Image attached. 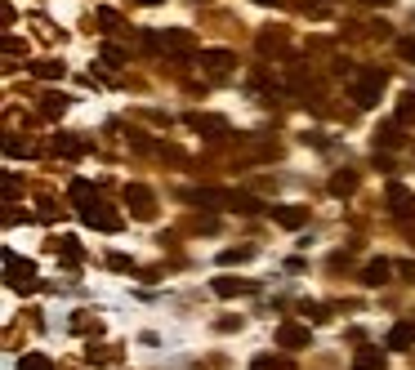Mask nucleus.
<instances>
[{
  "label": "nucleus",
  "instance_id": "1",
  "mask_svg": "<svg viewBox=\"0 0 415 370\" xmlns=\"http://www.w3.org/2000/svg\"><path fill=\"white\" fill-rule=\"evenodd\" d=\"M389 85V76L379 72V67H371V72H362L357 76V85H353V98H357V107H375L379 103V94H384Z\"/></svg>",
  "mask_w": 415,
  "mask_h": 370
},
{
  "label": "nucleus",
  "instance_id": "2",
  "mask_svg": "<svg viewBox=\"0 0 415 370\" xmlns=\"http://www.w3.org/2000/svg\"><path fill=\"white\" fill-rule=\"evenodd\" d=\"M5 273H9V290H36V263L19 259L14 250H5Z\"/></svg>",
  "mask_w": 415,
  "mask_h": 370
},
{
  "label": "nucleus",
  "instance_id": "3",
  "mask_svg": "<svg viewBox=\"0 0 415 370\" xmlns=\"http://www.w3.org/2000/svg\"><path fill=\"white\" fill-rule=\"evenodd\" d=\"M147 49H165V54H192V36L179 27H165V31H147Z\"/></svg>",
  "mask_w": 415,
  "mask_h": 370
},
{
  "label": "nucleus",
  "instance_id": "4",
  "mask_svg": "<svg viewBox=\"0 0 415 370\" xmlns=\"http://www.w3.org/2000/svg\"><path fill=\"white\" fill-rule=\"evenodd\" d=\"M125 206H130L135 218H157V201H152L147 188H139V183H130V188H125Z\"/></svg>",
  "mask_w": 415,
  "mask_h": 370
},
{
  "label": "nucleus",
  "instance_id": "5",
  "mask_svg": "<svg viewBox=\"0 0 415 370\" xmlns=\"http://www.w3.org/2000/svg\"><path fill=\"white\" fill-rule=\"evenodd\" d=\"M80 223H85V228H98V232H116V228H121V214H112V210H103V206L94 201V206L80 210Z\"/></svg>",
  "mask_w": 415,
  "mask_h": 370
},
{
  "label": "nucleus",
  "instance_id": "6",
  "mask_svg": "<svg viewBox=\"0 0 415 370\" xmlns=\"http://www.w3.org/2000/svg\"><path fill=\"white\" fill-rule=\"evenodd\" d=\"M308 344H312V330L308 326H295V322L277 326V348H308Z\"/></svg>",
  "mask_w": 415,
  "mask_h": 370
},
{
  "label": "nucleus",
  "instance_id": "7",
  "mask_svg": "<svg viewBox=\"0 0 415 370\" xmlns=\"http://www.w3.org/2000/svg\"><path fill=\"white\" fill-rule=\"evenodd\" d=\"M188 125H192L196 134H206V139H224V134H228V121H224V116H201V112H192Z\"/></svg>",
  "mask_w": 415,
  "mask_h": 370
},
{
  "label": "nucleus",
  "instance_id": "8",
  "mask_svg": "<svg viewBox=\"0 0 415 370\" xmlns=\"http://www.w3.org/2000/svg\"><path fill=\"white\" fill-rule=\"evenodd\" d=\"M210 290L219 295V299H237V295H251V290H255V281H241V277H214V281H210Z\"/></svg>",
  "mask_w": 415,
  "mask_h": 370
},
{
  "label": "nucleus",
  "instance_id": "9",
  "mask_svg": "<svg viewBox=\"0 0 415 370\" xmlns=\"http://www.w3.org/2000/svg\"><path fill=\"white\" fill-rule=\"evenodd\" d=\"M201 67H206L210 76H228L232 67H237V58H232L228 49H206V54H201Z\"/></svg>",
  "mask_w": 415,
  "mask_h": 370
},
{
  "label": "nucleus",
  "instance_id": "10",
  "mask_svg": "<svg viewBox=\"0 0 415 370\" xmlns=\"http://www.w3.org/2000/svg\"><path fill=\"white\" fill-rule=\"evenodd\" d=\"M273 223H277V228H290V232L304 228V223H308V206H277V210H273Z\"/></svg>",
  "mask_w": 415,
  "mask_h": 370
},
{
  "label": "nucleus",
  "instance_id": "11",
  "mask_svg": "<svg viewBox=\"0 0 415 370\" xmlns=\"http://www.w3.org/2000/svg\"><path fill=\"white\" fill-rule=\"evenodd\" d=\"M389 210L393 214H411L415 210V196L402 188V183H389Z\"/></svg>",
  "mask_w": 415,
  "mask_h": 370
},
{
  "label": "nucleus",
  "instance_id": "12",
  "mask_svg": "<svg viewBox=\"0 0 415 370\" xmlns=\"http://www.w3.org/2000/svg\"><path fill=\"white\" fill-rule=\"evenodd\" d=\"M393 277V263L389 259H371L367 268H362V281H367V285H384Z\"/></svg>",
  "mask_w": 415,
  "mask_h": 370
},
{
  "label": "nucleus",
  "instance_id": "13",
  "mask_svg": "<svg viewBox=\"0 0 415 370\" xmlns=\"http://www.w3.org/2000/svg\"><path fill=\"white\" fill-rule=\"evenodd\" d=\"M384 344H389V348H411V344H415V326H411V322H397V326L389 330Z\"/></svg>",
  "mask_w": 415,
  "mask_h": 370
},
{
  "label": "nucleus",
  "instance_id": "14",
  "mask_svg": "<svg viewBox=\"0 0 415 370\" xmlns=\"http://www.w3.org/2000/svg\"><path fill=\"white\" fill-rule=\"evenodd\" d=\"M375 147H402V121L379 125V130H375Z\"/></svg>",
  "mask_w": 415,
  "mask_h": 370
},
{
  "label": "nucleus",
  "instance_id": "15",
  "mask_svg": "<svg viewBox=\"0 0 415 370\" xmlns=\"http://www.w3.org/2000/svg\"><path fill=\"white\" fill-rule=\"evenodd\" d=\"M72 201H76V210H85V206H94V201H98V192H94V183H90V179H76V183H72Z\"/></svg>",
  "mask_w": 415,
  "mask_h": 370
},
{
  "label": "nucleus",
  "instance_id": "16",
  "mask_svg": "<svg viewBox=\"0 0 415 370\" xmlns=\"http://www.w3.org/2000/svg\"><path fill=\"white\" fill-rule=\"evenodd\" d=\"M384 366V348H362L353 357V370H379Z\"/></svg>",
  "mask_w": 415,
  "mask_h": 370
},
{
  "label": "nucleus",
  "instance_id": "17",
  "mask_svg": "<svg viewBox=\"0 0 415 370\" xmlns=\"http://www.w3.org/2000/svg\"><path fill=\"white\" fill-rule=\"evenodd\" d=\"M63 72H68V67H63V63H54V58L31 63V76H41V80H63Z\"/></svg>",
  "mask_w": 415,
  "mask_h": 370
},
{
  "label": "nucleus",
  "instance_id": "18",
  "mask_svg": "<svg viewBox=\"0 0 415 370\" xmlns=\"http://www.w3.org/2000/svg\"><path fill=\"white\" fill-rule=\"evenodd\" d=\"M330 192H335V196H353L357 192V174L353 170H340L335 179H330Z\"/></svg>",
  "mask_w": 415,
  "mask_h": 370
},
{
  "label": "nucleus",
  "instance_id": "19",
  "mask_svg": "<svg viewBox=\"0 0 415 370\" xmlns=\"http://www.w3.org/2000/svg\"><path fill=\"white\" fill-rule=\"evenodd\" d=\"M54 152H58V157H80V152H85V139H72V134H58V139H54Z\"/></svg>",
  "mask_w": 415,
  "mask_h": 370
},
{
  "label": "nucleus",
  "instance_id": "20",
  "mask_svg": "<svg viewBox=\"0 0 415 370\" xmlns=\"http://www.w3.org/2000/svg\"><path fill=\"white\" fill-rule=\"evenodd\" d=\"M19 370H54V361H49L45 352H23V357H19Z\"/></svg>",
  "mask_w": 415,
  "mask_h": 370
},
{
  "label": "nucleus",
  "instance_id": "21",
  "mask_svg": "<svg viewBox=\"0 0 415 370\" xmlns=\"http://www.w3.org/2000/svg\"><path fill=\"white\" fill-rule=\"evenodd\" d=\"M251 370H295V361L290 357H255Z\"/></svg>",
  "mask_w": 415,
  "mask_h": 370
},
{
  "label": "nucleus",
  "instance_id": "22",
  "mask_svg": "<svg viewBox=\"0 0 415 370\" xmlns=\"http://www.w3.org/2000/svg\"><path fill=\"white\" fill-rule=\"evenodd\" d=\"M41 112H45V116H63V112H68V98H63V94H45Z\"/></svg>",
  "mask_w": 415,
  "mask_h": 370
},
{
  "label": "nucleus",
  "instance_id": "23",
  "mask_svg": "<svg viewBox=\"0 0 415 370\" xmlns=\"http://www.w3.org/2000/svg\"><path fill=\"white\" fill-rule=\"evenodd\" d=\"M58 250H63V263H76V259H80V241H76V237H63Z\"/></svg>",
  "mask_w": 415,
  "mask_h": 370
},
{
  "label": "nucleus",
  "instance_id": "24",
  "mask_svg": "<svg viewBox=\"0 0 415 370\" xmlns=\"http://www.w3.org/2000/svg\"><path fill=\"white\" fill-rule=\"evenodd\" d=\"M397 121H402V125H406V121H415V94H406L402 103H397Z\"/></svg>",
  "mask_w": 415,
  "mask_h": 370
},
{
  "label": "nucleus",
  "instance_id": "25",
  "mask_svg": "<svg viewBox=\"0 0 415 370\" xmlns=\"http://www.w3.org/2000/svg\"><path fill=\"white\" fill-rule=\"evenodd\" d=\"M103 63H107V67H121V63H125V49H121V45H103Z\"/></svg>",
  "mask_w": 415,
  "mask_h": 370
},
{
  "label": "nucleus",
  "instance_id": "26",
  "mask_svg": "<svg viewBox=\"0 0 415 370\" xmlns=\"http://www.w3.org/2000/svg\"><path fill=\"white\" fill-rule=\"evenodd\" d=\"M5 152H9V157H31V143H27V139H9Z\"/></svg>",
  "mask_w": 415,
  "mask_h": 370
},
{
  "label": "nucleus",
  "instance_id": "27",
  "mask_svg": "<svg viewBox=\"0 0 415 370\" xmlns=\"http://www.w3.org/2000/svg\"><path fill=\"white\" fill-rule=\"evenodd\" d=\"M246 259H251V250H224V255H219L224 268H228V263H246Z\"/></svg>",
  "mask_w": 415,
  "mask_h": 370
},
{
  "label": "nucleus",
  "instance_id": "28",
  "mask_svg": "<svg viewBox=\"0 0 415 370\" xmlns=\"http://www.w3.org/2000/svg\"><path fill=\"white\" fill-rule=\"evenodd\" d=\"M98 23H103V27H116L121 18H116V9H98Z\"/></svg>",
  "mask_w": 415,
  "mask_h": 370
},
{
  "label": "nucleus",
  "instance_id": "29",
  "mask_svg": "<svg viewBox=\"0 0 415 370\" xmlns=\"http://www.w3.org/2000/svg\"><path fill=\"white\" fill-rule=\"evenodd\" d=\"M107 263H112V268H116V273H130V268H135V263H130V259H125V255H112V259H107Z\"/></svg>",
  "mask_w": 415,
  "mask_h": 370
},
{
  "label": "nucleus",
  "instance_id": "30",
  "mask_svg": "<svg viewBox=\"0 0 415 370\" xmlns=\"http://www.w3.org/2000/svg\"><path fill=\"white\" fill-rule=\"evenodd\" d=\"M397 54H402V58H415V41H411V36L397 41Z\"/></svg>",
  "mask_w": 415,
  "mask_h": 370
},
{
  "label": "nucleus",
  "instance_id": "31",
  "mask_svg": "<svg viewBox=\"0 0 415 370\" xmlns=\"http://www.w3.org/2000/svg\"><path fill=\"white\" fill-rule=\"evenodd\" d=\"M402 273H406V277H411V281H415V263H402Z\"/></svg>",
  "mask_w": 415,
  "mask_h": 370
},
{
  "label": "nucleus",
  "instance_id": "32",
  "mask_svg": "<svg viewBox=\"0 0 415 370\" xmlns=\"http://www.w3.org/2000/svg\"><path fill=\"white\" fill-rule=\"evenodd\" d=\"M139 5H165V0H139Z\"/></svg>",
  "mask_w": 415,
  "mask_h": 370
},
{
  "label": "nucleus",
  "instance_id": "33",
  "mask_svg": "<svg viewBox=\"0 0 415 370\" xmlns=\"http://www.w3.org/2000/svg\"><path fill=\"white\" fill-rule=\"evenodd\" d=\"M259 5H273V0H259Z\"/></svg>",
  "mask_w": 415,
  "mask_h": 370
}]
</instances>
